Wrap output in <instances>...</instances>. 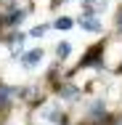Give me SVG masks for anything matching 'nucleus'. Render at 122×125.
I'll return each mask as SVG.
<instances>
[{
	"label": "nucleus",
	"mask_w": 122,
	"mask_h": 125,
	"mask_svg": "<svg viewBox=\"0 0 122 125\" xmlns=\"http://www.w3.org/2000/svg\"><path fill=\"white\" fill-rule=\"evenodd\" d=\"M35 120L40 125H64L66 123V115H64V109H61L58 101H45L35 112Z\"/></svg>",
	"instance_id": "nucleus-1"
},
{
	"label": "nucleus",
	"mask_w": 122,
	"mask_h": 125,
	"mask_svg": "<svg viewBox=\"0 0 122 125\" xmlns=\"http://www.w3.org/2000/svg\"><path fill=\"white\" fill-rule=\"evenodd\" d=\"M106 64V43H96L85 51V56L80 59V69H101Z\"/></svg>",
	"instance_id": "nucleus-2"
},
{
	"label": "nucleus",
	"mask_w": 122,
	"mask_h": 125,
	"mask_svg": "<svg viewBox=\"0 0 122 125\" xmlns=\"http://www.w3.org/2000/svg\"><path fill=\"white\" fill-rule=\"evenodd\" d=\"M77 27H80L82 32H93V35L103 32V21L98 19V13H96V11H90V8H85V13L77 19Z\"/></svg>",
	"instance_id": "nucleus-3"
},
{
	"label": "nucleus",
	"mask_w": 122,
	"mask_h": 125,
	"mask_svg": "<svg viewBox=\"0 0 122 125\" xmlns=\"http://www.w3.org/2000/svg\"><path fill=\"white\" fill-rule=\"evenodd\" d=\"M19 61H21V67H24V69H35V67H40V64L45 61V51H43V48L24 51V53L19 56Z\"/></svg>",
	"instance_id": "nucleus-4"
},
{
	"label": "nucleus",
	"mask_w": 122,
	"mask_h": 125,
	"mask_svg": "<svg viewBox=\"0 0 122 125\" xmlns=\"http://www.w3.org/2000/svg\"><path fill=\"white\" fill-rule=\"evenodd\" d=\"M24 40H27V32H19V29H13L11 35H5V45L11 48L13 56H21L24 53Z\"/></svg>",
	"instance_id": "nucleus-5"
},
{
	"label": "nucleus",
	"mask_w": 122,
	"mask_h": 125,
	"mask_svg": "<svg viewBox=\"0 0 122 125\" xmlns=\"http://www.w3.org/2000/svg\"><path fill=\"white\" fill-rule=\"evenodd\" d=\"M27 16H29V8H11L5 16H0V21H3L5 27H11V29H16Z\"/></svg>",
	"instance_id": "nucleus-6"
},
{
	"label": "nucleus",
	"mask_w": 122,
	"mask_h": 125,
	"mask_svg": "<svg viewBox=\"0 0 122 125\" xmlns=\"http://www.w3.org/2000/svg\"><path fill=\"white\" fill-rule=\"evenodd\" d=\"M58 96H61V99H66V101H77L82 93H80V88H77V85H72V83H64V85L58 88Z\"/></svg>",
	"instance_id": "nucleus-7"
},
{
	"label": "nucleus",
	"mask_w": 122,
	"mask_h": 125,
	"mask_svg": "<svg viewBox=\"0 0 122 125\" xmlns=\"http://www.w3.org/2000/svg\"><path fill=\"white\" fill-rule=\"evenodd\" d=\"M77 24V21H74L72 16H58V19H53V29H58V32H69V29H72V27Z\"/></svg>",
	"instance_id": "nucleus-8"
},
{
	"label": "nucleus",
	"mask_w": 122,
	"mask_h": 125,
	"mask_svg": "<svg viewBox=\"0 0 122 125\" xmlns=\"http://www.w3.org/2000/svg\"><path fill=\"white\" fill-rule=\"evenodd\" d=\"M69 53H72V43L69 40H61L58 45H56V61L61 64V61H66L69 59Z\"/></svg>",
	"instance_id": "nucleus-9"
},
{
	"label": "nucleus",
	"mask_w": 122,
	"mask_h": 125,
	"mask_svg": "<svg viewBox=\"0 0 122 125\" xmlns=\"http://www.w3.org/2000/svg\"><path fill=\"white\" fill-rule=\"evenodd\" d=\"M103 115H106V106H103V101H101V99L93 101V106H90V120H103Z\"/></svg>",
	"instance_id": "nucleus-10"
},
{
	"label": "nucleus",
	"mask_w": 122,
	"mask_h": 125,
	"mask_svg": "<svg viewBox=\"0 0 122 125\" xmlns=\"http://www.w3.org/2000/svg\"><path fill=\"white\" fill-rule=\"evenodd\" d=\"M50 29V24H37V27H32L29 32H27V37H32V40H37V37H45V32Z\"/></svg>",
	"instance_id": "nucleus-11"
},
{
	"label": "nucleus",
	"mask_w": 122,
	"mask_h": 125,
	"mask_svg": "<svg viewBox=\"0 0 122 125\" xmlns=\"http://www.w3.org/2000/svg\"><path fill=\"white\" fill-rule=\"evenodd\" d=\"M117 35H122V11L117 13Z\"/></svg>",
	"instance_id": "nucleus-12"
},
{
	"label": "nucleus",
	"mask_w": 122,
	"mask_h": 125,
	"mask_svg": "<svg viewBox=\"0 0 122 125\" xmlns=\"http://www.w3.org/2000/svg\"><path fill=\"white\" fill-rule=\"evenodd\" d=\"M58 3H61V5H64V3H74V0H58Z\"/></svg>",
	"instance_id": "nucleus-13"
}]
</instances>
